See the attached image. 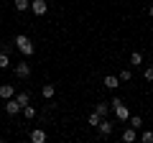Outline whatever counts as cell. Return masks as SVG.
Instances as JSON below:
<instances>
[{
	"instance_id": "cell-1",
	"label": "cell",
	"mask_w": 153,
	"mask_h": 143,
	"mask_svg": "<svg viewBox=\"0 0 153 143\" xmlns=\"http://www.w3.org/2000/svg\"><path fill=\"white\" fill-rule=\"evenodd\" d=\"M13 44H16V49L21 51L23 56H33V54H36V46H33V41L28 39L26 33H18V36H16V41H13Z\"/></svg>"
},
{
	"instance_id": "cell-2",
	"label": "cell",
	"mask_w": 153,
	"mask_h": 143,
	"mask_svg": "<svg viewBox=\"0 0 153 143\" xmlns=\"http://www.w3.org/2000/svg\"><path fill=\"white\" fill-rule=\"evenodd\" d=\"M110 107H112V112H115V118H117V123H128L130 110H128V105H123V100L112 97V100H110Z\"/></svg>"
},
{
	"instance_id": "cell-3",
	"label": "cell",
	"mask_w": 153,
	"mask_h": 143,
	"mask_svg": "<svg viewBox=\"0 0 153 143\" xmlns=\"http://www.w3.org/2000/svg\"><path fill=\"white\" fill-rule=\"evenodd\" d=\"M13 74H16L18 79H28V77H31V64H28V61H16Z\"/></svg>"
},
{
	"instance_id": "cell-4",
	"label": "cell",
	"mask_w": 153,
	"mask_h": 143,
	"mask_svg": "<svg viewBox=\"0 0 153 143\" xmlns=\"http://www.w3.org/2000/svg\"><path fill=\"white\" fill-rule=\"evenodd\" d=\"M97 130H100V136H102V138H107V136H112L115 123L110 120V118H102V120H100V125H97Z\"/></svg>"
},
{
	"instance_id": "cell-5",
	"label": "cell",
	"mask_w": 153,
	"mask_h": 143,
	"mask_svg": "<svg viewBox=\"0 0 153 143\" xmlns=\"http://www.w3.org/2000/svg\"><path fill=\"white\" fill-rule=\"evenodd\" d=\"M31 13L33 16H46L49 13V3L46 0H31Z\"/></svg>"
},
{
	"instance_id": "cell-6",
	"label": "cell",
	"mask_w": 153,
	"mask_h": 143,
	"mask_svg": "<svg viewBox=\"0 0 153 143\" xmlns=\"http://www.w3.org/2000/svg\"><path fill=\"white\" fill-rule=\"evenodd\" d=\"M5 112L13 118V115H18V112H23V105L18 102L16 97H10V100H5Z\"/></svg>"
},
{
	"instance_id": "cell-7",
	"label": "cell",
	"mask_w": 153,
	"mask_h": 143,
	"mask_svg": "<svg viewBox=\"0 0 153 143\" xmlns=\"http://www.w3.org/2000/svg\"><path fill=\"white\" fill-rule=\"evenodd\" d=\"M123 141H125V143H135L138 141V130H135V128H133V125H128L125 128V130H123Z\"/></svg>"
},
{
	"instance_id": "cell-8",
	"label": "cell",
	"mask_w": 153,
	"mask_h": 143,
	"mask_svg": "<svg viewBox=\"0 0 153 143\" xmlns=\"http://www.w3.org/2000/svg\"><path fill=\"white\" fill-rule=\"evenodd\" d=\"M0 97H3V100L16 97V87H13V84H0Z\"/></svg>"
},
{
	"instance_id": "cell-9",
	"label": "cell",
	"mask_w": 153,
	"mask_h": 143,
	"mask_svg": "<svg viewBox=\"0 0 153 143\" xmlns=\"http://www.w3.org/2000/svg\"><path fill=\"white\" fill-rule=\"evenodd\" d=\"M102 84H105L107 89H117V87H120V77H115V74H107Z\"/></svg>"
},
{
	"instance_id": "cell-10",
	"label": "cell",
	"mask_w": 153,
	"mask_h": 143,
	"mask_svg": "<svg viewBox=\"0 0 153 143\" xmlns=\"http://www.w3.org/2000/svg\"><path fill=\"white\" fill-rule=\"evenodd\" d=\"M94 112L102 115V118H107L110 112H112V107H110V102H97V105H94Z\"/></svg>"
},
{
	"instance_id": "cell-11",
	"label": "cell",
	"mask_w": 153,
	"mask_h": 143,
	"mask_svg": "<svg viewBox=\"0 0 153 143\" xmlns=\"http://www.w3.org/2000/svg\"><path fill=\"white\" fill-rule=\"evenodd\" d=\"M54 95H56V84H44L41 87V97L44 100H54Z\"/></svg>"
},
{
	"instance_id": "cell-12",
	"label": "cell",
	"mask_w": 153,
	"mask_h": 143,
	"mask_svg": "<svg viewBox=\"0 0 153 143\" xmlns=\"http://www.w3.org/2000/svg\"><path fill=\"white\" fill-rule=\"evenodd\" d=\"M31 141H33V143H46V130L33 128V130H31Z\"/></svg>"
},
{
	"instance_id": "cell-13",
	"label": "cell",
	"mask_w": 153,
	"mask_h": 143,
	"mask_svg": "<svg viewBox=\"0 0 153 143\" xmlns=\"http://www.w3.org/2000/svg\"><path fill=\"white\" fill-rule=\"evenodd\" d=\"M128 125H133L135 130H140V128H143V118L140 115H130V118H128Z\"/></svg>"
},
{
	"instance_id": "cell-14",
	"label": "cell",
	"mask_w": 153,
	"mask_h": 143,
	"mask_svg": "<svg viewBox=\"0 0 153 143\" xmlns=\"http://www.w3.org/2000/svg\"><path fill=\"white\" fill-rule=\"evenodd\" d=\"M16 10H18V13L31 10V0H16Z\"/></svg>"
},
{
	"instance_id": "cell-15",
	"label": "cell",
	"mask_w": 153,
	"mask_h": 143,
	"mask_svg": "<svg viewBox=\"0 0 153 143\" xmlns=\"http://www.w3.org/2000/svg\"><path fill=\"white\" fill-rule=\"evenodd\" d=\"M16 100L23 105V107H26V105L31 102V92H18V95H16Z\"/></svg>"
},
{
	"instance_id": "cell-16",
	"label": "cell",
	"mask_w": 153,
	"mask_h": 143,
	"mask_svg": "<svg viewBox=\"0 0 153 143\" xmlns=\"http://www.w3.org/2000/svg\"><path fill=\"white\" fill-rule=\"evenodd\" d=\"M130 64L133 66H140L143 64V54H140V51H133V54H130Z\"/></svg>"
},
{
	"instance_id": "cell-17",
	"label": "cell",
	"mask_w": 153,
	"mask_h": 143,
	"mask_svg": "<svg viewBox=\"0 0 153 143\" xmlns=\"http://www.w3.org/2000/svg\"><path fill=\"white\" fill-rule=\"evenodd\" d=\"M23 115H26V118H28V120H33V118H36V107H33V105H31V102H28V105H26V107H23Z\"/></svg>"
},
{
	"instance_id": "cell-18",
	"label": "cell",
	"mask_w": 153,
	"mask_h": 143,
	"mask_svg": "<svg viewBox=\"0 0 153 143\" xmlns=\"http://www.w3.org/2000/svg\"><path fill=\"white\" fill-rule=\"evenodd\" d=\"M8 66H10V59H8L5 51H0V69H8Z\"/></svg>"
},
{
	"instance_id": "cell-19",
	"label": "cell",
	"mask_w": 153,
	"mask_h": 143,
	"mask_svg": "<svg viewBox=\"0 0 153 143\" xmlns=\"http://www.w3.org/2000/svg\"><path fill=\"white\" fill-rule=\"evenodd\" d=\"M117 77H120V82H130V79H133V72H130V69H123Z\"/></svg>"
},
{
	"instance_id": "cell-20",
	"label": "cell",
	"mask_w": 153,
	"mask_h": 143,
	"mask_svg": "<svg viewBox=\"0 0 153 143\" xmlns=\"http://www.w3.org/2000/svg\"><path fill=\"white\" fill-rule=\"evenodd\" d=\"M140 141L143 143H153V130H143L140 133Z\"/></svg>"
},
{
	"instance_id": "cell-21",
	"label": "cell",
	"mask_w": 153,
	"mask_h": 143,
	"mask_svg": "<svg viewBox=\"0 0 153 143\" xmlns=\"http://www.w3.org/2000/svg\"><path fill=\"white\" fill-rule=\"evenodd\" d=\"M87 120H89V125H94V128H97V125H100V120H102V115H97V112H92V115H89Z\"/></svg>"
},
{
	"instance_id": "cell-22",
	"label": "cell",
	"mask_w": 153,
	"mask_h": 143,
	"mask_svg": "<svg viewBox=\"0 0 153 143\" xmlns=\"http://www.w3.org/2000/svg\"><path fill=\"white\" fill-rule=\"evenodd\" d=\"M143 79H146V82H153V66H146V72H143Z\"/></svg>"
},
{
	"instance_id": "cell-23",
	"label": "cell",
	"mask_w": 153,
	"mask_h": 143,
	"mask_svg": "<svg viewBox=\"0 0 153 143\" xmlns=\"http://www.w3.org/2000/svg\"><path fill=\"white\" fill-rule=\"evenodd\" d=\"M148 16L153 18V3H151V5H148Z\"/></svg>"
},
{
	"instance_id": "cell-24",
	"label": "cell",
	"mask_w": 153,
	"mask_h": 143,
	"mask_svg": "<svg viewBox=\"0 0 153 143\" xmlns=\"http://www.w3.org/2000/svg\"><path fill=\"white\" fill-rule=\"evenodd\" d=\"M151 31H153V26H151Z\"/></svg>"
}]
</instances>
